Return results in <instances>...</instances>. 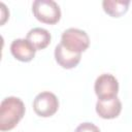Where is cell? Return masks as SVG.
I'll list each match as a JSON object with an SVG mask.
<instances>
[{"label":"cell","instance_id":"11","mask_svg":"<svg viewBox=\"0 0 132 132\" xmlns=\"http://www.w3.org/2000/svg\"><path fill=\"white\" fill-rule=\"evenodd\" d=\"M74 132H100V129L93 123L85 122L79 124Z\"/></svg>","mask_w":132,"mask_h":132},{"label":"cell","instance_id":"8","mask_svg":"<svg viewBox=\"0 0 132 132\" xmlns=\"http://www.w3.org/2000/svg\"><path fill=\"white\" fill-rule=\"evenodd\" d=\"M81 54L72 53L67 50L61 42L55 47V59L56 62L65 69H71L78 65L80 62Z\"/></svg>","mask_w":132,"mask_h":132},{"label":"cell","instance_id":"4","mask_svg":"<svg viewBox=\"0 0 132 132\" xmlns=\"http://www.w3.org/2000/svg\"><path fill=\"white\" fill-rule=\"evenodd\" d=\"M59 108V100L57 96L48 91L41 92L36 95L33 100V109L35 113L41 118L54 116Z\"/></svg>","mask_w":132,"mask_h":132},{"label":"cell","instance_id":"5","mask_svg":"<svg viewBox=\"0 0 132 132\" xmlns=\"http://www.w3.org/2000/svg\"><path fill=\"white\" fill-rule=\"evenodd\" d=\"M94 90L98 97V100H106V99L114 98L119 93L118 79L112 74L103 73L96 78Z\"/></svg>","mask_w":132,"mask_h":132},{"label":"cell","instance_id":"3","mask_svg":"<svg viewBox=\"0 0 132 132\" xmlns=\"http://www.w3.org/2000/svg\"><path fill=\"white\" fill-rule=\"evenodd\" d=\"M61 43L70 52L81 54L89 47L90 38L84 30L77 28H69L62 33Z\"/></svg>","mask_w":132,"mask_h":132},{"label":"cell","instance_id":"9","mask_svg":"<svg viewBox=\"0 0 132 132\" xmlns=\"http://www.w3.org/2000/svg\"><path fill=\"white\" fill-rule=\"evenodd\" d=\"M26 39L32 43V45L36 48V51H39L45 48L51 43L52 36L46 29L35 27L27 33Z\"/></svg>","mask_w":132,"mask_h":132},{"label":"cell","instance_id":"12","mask_svg":"<svg viewBox=\"0 0 132 132\" xmlns=\"http://www.w3.org/2000/svg\"><path fill=\"white\" fill-rule=\"evenodd\" d=\"M0 7H1V25H3L5 23V21L9 18V11L7 10L6 6L4 3H0Z\"/></svg>","mask_w":132,"mask_h":132},{"label":"cell","instance_id":"2","mask_svg":"<svg viewBox=\"0 0 132 132\" xmlns=\"http://www.w3.org/2000/svg\"><path fill=\"white\" fill-rule=\"evenodd\" d=\"M34 16L41 23L54 25L61 19V9L57 2L53 0H35L32 4Z\"/></svg>","mask_w":132,"mask_h":132},{"label":"cell","instance_id":"10","mask_svg":"<svg viewBox=\"0 0 132 132\" xmlns=\"http://www.w3.org/2000/svg\"><path fill=\"white\" fill-rule=\"evenodd\" d=\"M129 0H104L102 2L103 10L112 18H120L128 11Z\"/></svg>","mask_w":132,"mask_h":132},{"label":"cell","instance_id":"7","mask_svg":"<svg viewBox=\"0 0 132 132\" xmlns=\"http://www.w3.org/2000/svg\"><path fill=\"white\" fill-rule=\"evenodd\" d=\"M122 111V102L117 97L106 100H98L96 103V112L97 114L106 120L114 119L120 116Z\"/></svg>","mask_w":132,"mask_h":132},{"label":"cell","instance_id":"1","mask_svg":"<svg viewBox=\"0 0 132 132\" xmlns=\"http://www.w3.org/2000/svg\"><path fill=\"white\" fill-rule=\"evenodd\" d=\"M24 102L14 96L6 97L0 104V130L2 132L13 129L25 114Z\"/></svg>","mask_w":132,"mask_h":132},{"label":"cell","instance_id":"6","mask_svg":"<svg viewBox=\"0 0 132 132\" xmlns=\"http://www.w3.org/2000/svg\"><path fill=\"white\" fill-rule=\"evenodd\" d=\"M10 52L16 60L21 62H30L35 57L36 48L27 39L18 38L11 42Z\"/></svg>","mask_w":132,"mask_h":132}]
</instances>
